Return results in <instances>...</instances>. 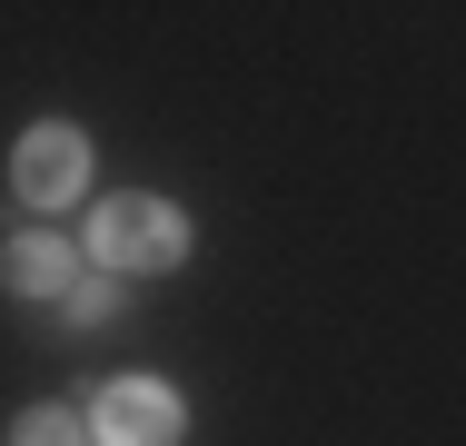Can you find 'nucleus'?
<instances>
[{
  "instance_id": "39448f33",
  "label": "nucleus",
  "mask_w": 466,
  "mask_h": 446,
  "mask_svg": "<svg viewBox=\"0 0 466 446\" xmlns=\"http://www.w3.org/2000/svg\"><path fill=\"white\" fill-rule=\"evenodd\" d=\"M60 308H70V328H99V318L119 308V288H109V278H70V288H60Z\"/></svg>"
},
{
  "instance_id": "20e7f679",
  "label": "nucleus",
  "mask_w": 466,
  "mask_h": 446,
  "mask_svg": "<svg viewBox=\"0 0 466 446\" xmlns=\"http://www.w3.org/2000/svg\"><path fill=\"white\" fill-rule=\"evenodd\" d=\"M70 258H80V248H60L50 228H30V238H10V248H0V278H10L20 298H60V288L80 278Z\"/></svg>"
},
{
  "instance_id": "f257e3e1",
  "label": "nucleus",
  "mask_w": 466,
  "mask_h": 446,
  "mask_svg": "<svg viewBox=\"0 0 466 446\" xmlns=\"http://www.w3.org/2000/svg\"><path fill=\"white\" fill-rule=\"evenodd\" d=\"M179 248H188V218L159 198H109L90 218V258L109 268H179Z\"/></svg>"
},
{
  "instance_id": "423d86ee",
  "label": "nucleus",
  "mask_w": 466,
  "mask_h": 446,
  "mask_svg": "<svg viewBox=\"0 0 466 446\" xmlns=\"http://www.w3.org/2000/svg\"><path fill=\"white\" fill-rule=\"evenodd\" d=\"M10 446H80V417H70V407H30Z\"/></svg>"
},
{
  "instance_id": "f03ea898",
  "label": "nucleus",
  "mask_w": 466,
  "mask_h": 446,
  "mask_svg": "<svg viewBox=\"0 0 466 446\" xmlns=\"http://www.w3.org/2000/svg\"><path fill=\"white\" fill-rule=\"evenodd\" d=\"M99 437L109 446H179V397L159 377H119V387H99Z\"/></svg>"
},
{
  "instance_id": "7ed1b4c3",
  "label": "nucleus",
  "mask_w": 466,
  "mask_h": 446,
  "mask_svg": "<svg viewBox=\"0 0 466 446\" xmlns=\"http://www.w3.org/2000/svg\"><path fill=\"white\" fill-rule=\"evenodd\" d=\"M80 178H90V139L80 129H30L20 139V198L60 208V198H80Z\"/></svg>"
}]
</instances>
